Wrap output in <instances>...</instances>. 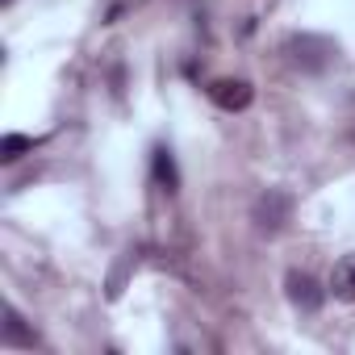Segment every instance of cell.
Instances as JSON below:
<instances>
[{
    "mask_svg": "<svg viewBox=\"0 0 355 355\" xmlns=\"http://www.w3.org/2000/svg\"><path fill=\"white\" fill-rule=\"evenodd\" d=\"M334 55H338V46L330 38H322V34H297V38H288V59L301 71H326L334 63Z\"/></svg>",
    "mask_w": 355,
    "mask_h": 355,
    "instance_id": "obj_1",
    "label": "cell"
},
{
    "mask_svg": "<svg viewBox=\"0 0 355 355\" xmlns=\"http://www.w3.org/2000/svg\"><path fill=\"white\" fill-rule=\"evenodd\" d=\"M288 214H293V197H288V193H280V189H268V193L255 201V226H259L263 234L284 230Z\"/></svg>",
    "mask_w": 355,
    "mask_h": 355,
    "instance_id": "obj_2",
    "label": "cell"
},
{
    "mask_svg": "<svg viewBox=\"0 0 355 355\" xmlns=\"http://www.w3.org/2000/svg\"><path fill=\"white\" fill-rule=\"evenodd\" d=\"M284 293H288V301H293L301 313H318L322 301H326V288H322L309 272H297V268L284 276Z\"/></svg>",
    "mask_w": 355,
    "mask_h": 355,
    "instance_id": "obj_3",
    "label": "cell"
},
{
    "mask_svg": "<svg viewBox=\"0 0 355 355\" xmlns=\"http://www.w3.org/2000/svg\"><path fill=\"white\" fill-rule=\"evenodd\" d=\"M209 101L218 105V109H226V113H243V109H251V101H255V88L247 84V80H214L209 84Z\"/></svg>",
    "mask_w": 355,
    "mask_h": 355,
    "instance_id": "obj_4",
    "label": "cell"
},
{
    "mask_svg": "<svg viewBox=\"0 0 355 355\" xmlns=\"http://www.w3.org/2000/svg\"><path fill=\"white\" fill-rule=\"evenodd\" d=\"M150 167H155V184H159L163 193H175V189H180V171H175V159H171L167 146H155V150H150Z\"/></svg>",
    "mask_w": 355,
    "mask_h": 355,
    "instance_id": "obj_5",
    "label": "cell"
},
{
    "mask_svg": "<svg viewBox=\"0 0 355 355\" xmlns=\"http://www.w3.org/2000/svg\"><path fill=\"white\" fill-rule=\"evenodd\" d=\"M330 293L338 301H355V255H343L330 268Z\"/></svg>",
    "mask_w": 355,
    "mask_h": 355,
    "instance_id": "obj_6",
    "label": "cell"
},
{
    "mask_svg": "<svg viewBox=\"0 0 355 355\" xmlns=\"http://www.w3.org/2000/svg\"><path fill=\"white\" fill-rule=\"evenodd\" d=\"M5 343H9V347H34V343H38V334L26 326V318H21L13 305L5 309Z\"/></svg>",
    "mask_w": 355,
    "mask_h": 355,
    "instance_id": "obj_7",
    "label": "cell"
},
{
    "mask_svg": "<svg viewBox=\"0 0 355 355\" xmlns=\"http://www.w3.org/2000/svg\"><path fill=\"white\" fill-rule=\"evenodd\" d=\"M34 146H38V138H30V134H5L0 138V163H17Z\"/></svg>",
    "mask_w": 355,
    "mask_h": 355,
    "instance_id": "obj_8",
    "label": "cell"
}]
</instances>
